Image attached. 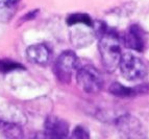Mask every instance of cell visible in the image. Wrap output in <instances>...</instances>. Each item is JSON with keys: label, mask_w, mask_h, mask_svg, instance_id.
<instances>
[{"label": "cell", "mask_w": 149, "mask_h": 139, "mask_svg": "<svg viewBox=\"0 0 149 139\" xmlns=\"http://www.w3.org/2000/svg\"><path fill=\"white\" fill-rule=\"evenodd\" d=\"M67 24L73 26L76 24H85L88 26H94V22L88 14L85 13H74L67 18Z\"/></svg>", "instance_id": "cell-9"}, {"label": "cell", "mask_w": 149, "mask_h": 139, "mask_svg": "<svg viewBox=\"0 0 149 139\" xmlns=\"http://www.w3.org/2000/svg\"><path fill=\"white\" fill-rule=\"evenodd\" d=\"M44 128L45 135L48 138H66L69 135V124L60 117L49 116Z\"/></svg>", "instance_id": "cell-5"}, {"label": "cell", "mask_w": 149, "mask_h": 139, "mask_svg": "<svg viewBox=\"0 0 149 139\" xmlns=\"http://www.w3.org/2000/svg\"><path fill=\"white\" fill-rule=\"evenodd\" d=\"M26 57L33 64L46 65L49 61L50 50L44 44L31 45L26 49Z\"/></svg>", "instance_id": "cell-7"}, {"label": "cell", "mask_w": 149, "mask_h": 139, "mask_svg": "<svg viewBox=\"0 0 149 139\" xmlns=\"http://www.w3.org/2000/svg\"><path fill=\"white\" fill-rule=\"evenodd\" d=\"M109 92L119 97H130L137 94V89L134 90V88L125 87L120 83H114L109 86Z\"/></svg>", "instance_id": "cell-10"}, {"label": "cell", "mask_w": 149, "mask_h": 139, "mask_svg": "<svg viewBox=\"0 0 149 139\" xmlns=\"http://www.w3.org/2000/svg\"><path fill=\"white\" fill-rule=\"evenodd\" d=\"M19 0H0V11L13 8Z\"/></svg>", "instance_id": "cell-13"}, {"label": "cell", "mask_w": 149, "mask_h": 139, "mask_svg": "<svg viewBox=\"0 0 149 139\" xmlns=\"http://www.w3.org/2000/svg\"><path fill=\"white\" fill-rule=\"evenodd\" d=\"M125 45L134 51H143L145 48L144 32L139 25H132L124 35Z\"/></svg>", "instance_id": "cell-6"}, {"label": "cell", "mask_w": 149, "mask_h": 139, "mask_svg": "<svg viewBox=\"0 0 149 139\" xmlns=\"http://www.w3.org/2000/svg\"><path fill=\"white\" fill-rule=\"evenodd\" d=\"M76 82L80 89L89 94L98 93L103 87L101 73L91 65H85L77 70Z\"/></svg>", "instance_id": "cell-3"}, {"label": "cell", "mask_w": 149, "mask_h": 139, "mask_svg": "<svg viewBox=\"0 0 149 139\" xmlns=\"http://www.w3.org/2000/svg\"><path fill=\"white\" fill-rule=\"evenodd\" d=\"M122 77L129 82L140 81L147 74V67L145 63L132 52H125L121 55L119 66Z\"/></svg>", "instance_id": "cell-2"}, {"label": "cell", "mask_w": 149, "mask_h": 139, "mask_svg": "<svg viewBox=\"0 0 149 139\" xmlns=\"http://www.w3.org/2000/svg\"><path fill=\"white\" fill-rule=\"evenodd\" d=\"M20 69H24V67L20 63H17L15 61H13V60L8 59L0 60V72L1 73H8V72Z\"/></svg>", "instance_id": "cell-11"}, {"label": "cell", "mask_w": 149, "mask_h": 139, "mask_svg": "<svg viewBox=\"0 0 149 139\" xmlns=\"http://www.w3.org/2000/svg\"><path fill=\"white\" fill-rule=\"evenodd\" d=\"M101 62L109 72H114L119 66L122 52L118 36L111 30H103L98 43Z\"/></svg>", "instance_id": "cell-1"}, {"label": "cell", "mask_w": 149, "mask_h": 139, "mask_svg": "<svg viewBox=\"0 0 149 139\" xmlns=\"http://www.w3.org/2000/svg\"><path fill=\"white\" fill-rule=\"evenodd\" d=\"M78 60L74 52L67 50L61 53L54 65V71L60 82L69 83L73 72L76 70Z\"/></svg>", "instance_id": "cell-4"}, {"label": "cell", "mask_w": 149, "mask_h": 139, "mask_svg": "<svg viewBox=\"0 0 149 139\" xmlns=\"http://www.w3.org/2000/svg\"><path fill=\"white\" fill-rule=\"evenodd\" d=\"M0 134L8 138H21L23 136V132L18 124L0 120Z\"/></svg>", "instance_id": "cell-8"}, {"label": "cell", "mask_w": 149, "mask_h": 139, "mask_svg": "<svg viewBox=\"0 0 149 139\" xmlns=\"http://www.w3.org/2000/svg\"><path fill=\"white\" fill-rule=\"evenodd\" d=\"M71 137L75 139H86V138H89L90 136H89V133H88L87 129H85V128L81 127V126H78V127H76L74 129Z\"/></svg>", "instance_id": "cell-12"}]
</instances>
